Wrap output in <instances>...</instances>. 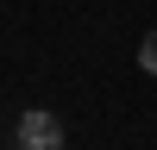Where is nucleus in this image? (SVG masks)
<instances>
[{
    "instance_id": "1",
    "label": "nucleus",
    "mask_w": 157,
    "mask_h": 150,
    "mask_svg": "<svg viewBox=\"0 0 157 150\" xmlns=\"http://www.w3.org/2000/svg\"><path fill=\"white\" fill-rule=\"evenodd\" d=\"M57 144H63V125L50 119L44 106H38V112H25V119H19V150H57Z\"/></svg>"
},
{
    "instance_id": "2",
    "label": "nucleus",
    "mask_w": 157,
    "mask_h": 150,
    "mask_svg": "<svg viewBox=\"0 0 157 150\" xmlns=\"http://www.w3.org/2000/svg\"><path fill=\"white\" fill-rule=\"evenodd\" d=\"M138 69H145V75H157V31L138 44Z\"/></svg>"
}]
</instances>
